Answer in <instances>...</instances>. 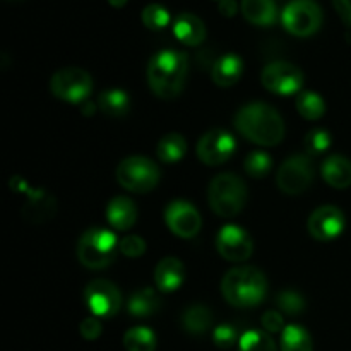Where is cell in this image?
Returning a JSON list of instances; mask_svg holds the SVG:
<instances>
[{
	"label": "cell",
	"mask_w": 351,
	"mask_h": 351,
	"mask_svg": "<svg viewBox=\"0 0 351 351\" xmlns=\"http://www.w3.org/2000/svg\"><path fill=\"white\" fill-rule=\"evenodd\" d=\"M235 127L245 139L259 146H276L285 137L280 113L266 103H249L235 115Z\"/></svg>",
	"instance_id": "obj_1"
},
{
	"label": "cell",
	"mask_w": 351,
	"mask_h": 351,
	"mask_svg": "<svg viewBox=\"0 0 351 351\" xmlns=\"http://www.w3.org/2000/svg\"><path fill=\"white\" fill-rule=\"evenodd\" d=\"M189 74V58L184 51L161 50L147 64V84L161 99L177 98Z\"/></svg>",
	"instance_id": "obj_2"
},
{
	"label": "cell",
	"mask_w": 351,
	"mask_h": 351,
	"mask_svg": "<svg viewBox=\"0 0 351 351\" xmlns=\"http://www.w3.org/2000/svg\"><path fill=\"white\" fill-rule=\"evenodd\" d=\"M267 281L257 267H233L223 276L221 293L230 305L235 307H254L264 300Z\"/></svg>",
	"instance_id": "obj_3"
},
{
	"label": "cell",
	"mask_w": 351,
	"mask_h": 351,
	"mask_svg": "<svg viewBox=\"0 0 351 351\" xmlns=\"http://www.w3.org/2000/svg\"><path fill=\"white\" fill-rule=\"evenodd\" d=\"M208 201L213 211L221 218H233L247 202V185L239 175L221 173L213 178L208 189Z\"/></svg>",
	"instance_id": "obj_4"
},
{
	"label": "cell",
	"mask_w": 351,
	"mask_h": 351,
	"mask_svg": "<svg viewBox=\"0 0 351 351\" xmlns=\"http://www.w3.org/2000/svg\"><path fill=\"white\" fill-rule=\"evenodd\" d=\"M117 237L105 228H89L77 242V259L89 269H105L115 261Z\"/></svg>",
	"instance_id": "obj_5"
},
{
	"label": "cell",
	"mask_w": 351,
	"mask_h": 351,
	"mask_svg": "<svg viewBox=\"0 0 351 351\" xmlns=\"http://www.w3.org/2000/svg\"><path fill=\"white\" fill-rule=\"evenodd\" d=\"M117 180L125 191L146 194L160 182V168L144 156H129L120 161L117 168Z\"/></svg>",
	"instance_id": "obj_6"
},
{
	"label": "cell",
	"mask_w": 351,
	"mask_h": 351,
	"mask_svg": "<svg viewBox=\"0 0 351 351\" xmlns=\"http://www.w3.org/2000/svg\"><path fill=\"white\" fill-rule=\"evenodd\" d=\"M281 19L287 31L295 36H312L322 26V10L314 0H291Z\"/></svg>",
	"instance_id": "obj_7"
},
{
	"label": "cell",
	"mask_w": 351,
	"mask_h": 351,
	"mask_svg": "<svg viewBox=\"0 0 351 351\" xmlns=\"http://www.w3.org/2000/svg\"><path fill=\"white\" fill-rule=\"evenodd\" d=\"M50 89L57 98L69 103H81L91 95L93 77L79 67L60 69L51 75Z\"/></svg>",
	"instance_id": "obj_8"
},
{
	"label": "cell",
	"mask_w": 351,
	"mask_h": 351,
	"mask_svg": "<svg viewBox=\"0 0 351 351\" xmlns=\"http://www.w3.org/2000/svg\"><path fill=\"white\" fill-rule=\"evenodd\" d=\"M314 180V167L311 158L305 154H297L285 161L276 175V184L281 192L290 195L302 194L311 187Z\"/></svg>",
	"instance_id": "obj_9"
},
{
	"label": "cell",
	"mask_w": 351,
	"mask_h": 351,
	"mask_svg": "<svg viewBox=\"0 0 351 351\" xmlns=\"http://www.w3.org/2000/svg\"><path fill=\"white\" fill-rule=\"evenodd\" d=\"M261 81L274 95H298L304 86V72L290 62H273L264 67Z\"/></svg>",
	"instance_id": "obj_10"
},
{
	"label": "cell",
	"mask_w": 351,
	"mask_h": 351,
	"mask_svg": "<svg viewBox=\"0 0 351 351\" xmlns=\"http://www.w3.org/2000/svg\"><path fill=\"white\" fill-rule=\"evenodd\" d=\"M84 300L95 317H113L122 307L119 288L106 280H95L86 287Z\"/></svg>",
	"instance_id": "obj_11"
},
{
	"label": "cell",
	"mask_w": 351,
	"mask_h": 351,
	"mask_svg": "<svg viewBox=\"0 0 351 351\" xmlns=\"http://www.w3.org/2000/svg\"><path fill=\"white\" fill-rule=\"evenodd\" d=\"M235 147L237 143L232 134L221 129H213L199 139L197 156L204 165L218 167L233 156Z\"/></svg>",
	"instance_id": "obj_12"
},
{
	"label": "cell",
	"mask_w": 351,
	"mask_h": 351,
	"mask_svg": "<svg viewBox=\"0 0 351 351\" xmlns=\"http://www.w3.org/2000/svg\"><path fill=\"white\" fill-rule=\"evenodd\" d=\"M216 249L223 259L232 263H243L254 252V242L249 233L237 225H226L216 237Z\"/></svg>",
	"instance_id": "obj_13"
},
{
	"label": "cell",
	"mask_w": 351,
	"mask_h": 351,
	"mask_svg": "<svg viewBox=\"0 0 351 351\" xmlns=\"http://www.w3.org/2000/svg\"><path fill=\"white\" fill-rule=\"evenodd\" d=\"M165 221L173 235L192 239L201 232L202 219L197 209L187 201H173L165 209Z\"/></svg>",
	"instance_id": "obj_14"
},
{
	"label": "cell",
	"mask_w": 351,
	"mask_h": 351,
	"mask_svg": "<svg viewBox=\"0 0 351 351\" xmlns=\"http://www.w3.org/2000/svg\"><path fill=\"white\" fill-rule=\"evenodd\" d=\"M345 230V215L336 206H321L308 218V232L319 242L339 237Z\"/></svg>",
	"instance_id": "obj_15"
},
{
	"label": "cell",
	"mask_w": 351,
	"mask_h": 351,
	"mask_svg": "<svg viewBox=\"0 0 351 351\" xmlns=\"http://www.w3.org/2000/svg\"><path fill=\"white\" fill-rule=\"evenodd\" d=\"M10 185L16 191H26V194L29 195V202L23 209V215L27 221L43 223L53 218V215L57 213V202L50 194H47L45 191H31L29 185H26V182L19 177H14L10 180Z\"/></svg>",
	"instance_id": "obj_16"
},
{
	"label": "cell",
	"mask_w": 351,
	"mask_h": 351,
	"mask_svg": "<svg viewBox=\"0 0 351 351\" xmlns=\"http://www.w3.org/2000/svg\"><path fill=\"white\" fill-rule=\"evenodd\" d=\"M184 264L175 257H165L158 263L156 269H154V283H156L158 290L165 291V293L178 290L184 283Z\"/></svg>",
	"instance_id": "obj_17"
},
{
	"label": "cell",
	"mask_w": 351,
	"mask_h": 351,
	"mask_svg": "<svg viewBox=\"0 0 351 351\" xmlns=\"http://www.w3.org/2000/svg\"><path fill=\"white\" fill-rule=\"evenodd\" d=\"M106 219L119 232L130 230L137 221L136 204L129 197H123V195L112 199L106 206Z\"/></svg>",
	"instance_id": "obj_18"
},
{
	"label": "cell",
	"mask_w": 351,
	"mask_h": 351,
	"mask_svg": "<svg viewBox=\"0 0 351 351\" xmlns=\"http://www.w3.org/2000/svg\"><path fill=\"white\" fill-rule=\"evenodd\" d=\"M243 74L242 58L235 53H226L215 62L211 77L219 88H232L240 81Z\"/></svg>",
	"instance_id": "obj_19"
},
{
	"label": "cell",
	"mask_w": 351,
	"mask_h": 351,
	"mask_svg": "<svg viewBox=\"0 0 351 351\" xmlns=\"http://www.w3.org/2000/svg\"><path fill=\"white\" fill-rule=\"evenodd\" d=\"M173 33L178 40L189 47H197L206 38V26L197 16L184 12L175 19Z\"/></svg>",
	"instance_id": "obj_20"
},
{
	"label": "cell",
	"mask_w": 351,
	"mask_h": 351,
	"mask_svg": "<svg viewBox=\"0 0 351 351\" xmlns=\"http://www.w3.org/2000/svg\"><path fill=\"white\" fill-rule=\"evenodd\" d=\"M326 184L335 189H346L351 185V161L341 154L329 156L321 168Z\"/></svg>",
	"instance_id": "obj_21"
},
{
	"label": "cell",
	"mask_w": 351,
	"mask_h": 351,
	"mask_svg": "<svg viewBox=\"0 0 351 351\" xmlns=\"http://www.w3.org/2000/svg\"><path fill=\"white\" fill-rule=\"evenodd\" d=\"M242 14L256 26H269L276 21V5L273 0H242Z\"/></svg>",
	"instance_id": "obj_22"
},
{
	"label": "cell",
	"mask_w": 351,
	"mask_h": 351,
	"mask_svg": "<svg viewBox=\"0 0 351 351\" xmlns=\"http://www.w3.org/2000/svg\"><path fill=\"white\" fill-rule=\"evenodd\" d=\"M98 108L105 115L113 117V119L125 117L130 110L129 95L125 91H122V89H108V91H103L98 98Z\"/></svg>",
	"instance_id": "obj_23"
},
{
	"label": "cell",
	"mask_w": 351,
	"mask_h": 351,
	"mask_svg": "<svg viewBox=\"0 0 351 351\" xmlns=\"http://www.w3.org/2000/svg\"><path fill=\"white\" fill-rule=\"evenodd\" d=\"M160 308V298L151 288H143L136 291L127 302V311L132 317H149Z\"/></svg>",
	"instance_id": "obj_24"
},
{
	"label": "cell",
	"mask_w": 351,
	"mask_h": 351,
	"mask_svg": "<svg viewBox=\"0 0 351 351\" xmlns=\"http://www.w3.org/2000/svg\"><path fill=\"white\" fill-rule=\"evenodd\" d=\"M156 153L163 163L173 165L180 161L185 156V153H187V141H185L182 134H167L158 143Z\"/></svg>",
	"instance_id": "obj_25"
},
{
	"label": "cell",
	"mask_w": 351,
	"mask_h": 351,
	"mask_svg": "<svg viewBox=\"0 0 351 351\" xmlns=\"http://www.w3.org/2000/svg\"><path fill=\"white\" fill-rule=\"evenodd\" d=\"M182 326H184V329L189 335H204L206 331H209V328H213L211 311L208 307H204V305L189 307L184 312V315H182Z\"/></svg>",
	"instance_id": "obj_26"
},
{
	"label": "cell",
	"mask_w": 351,
	"mask_h": 351,
	"mask_svg": "<svg viewBox=\"0 0 351 351\" xmlns=\"http://www.w3.org/2000/svg\"><path fill=\"white\" fill-rule=\"evenodd\" d=\"M281 351H314L311 335L302 326L291 324L281 332Z\"/></svg>",
	"instance_id": "obj_27"
},
{
	"label": "cell",
	"mask_w": 351,
	"mask_h": 351,
	"mask_svg": "<svg viewBox=\"0 0 351 351\" xmlns=\"http://www.w3.org/2000/svg\"><path fill=\"white\" fill-rule=\"evenodd\" d=\"M123 346L127 351H154L156 350V336L149 328L137 326L125 332Z\"/></svg>",
	"instance_id": "obj_28"
},
{
	"label": "cell",
	"mask_w": 351,
	"mask_h": 351,
	"mask_svg": "<svg viewBox=\"0 0 351 351\" xmlns=\"http://www.w3.org/2000/svg\"><path fill=\"white\" fill-rule=\"evenodd\" d=\"M297 105L298 113L307 120H319L326 112V103L321 98L319 93L314 91H300L297 95Z\"/></svg>",
	"instance_id": "obj_29"
},
{
	"label": "cell",
	"mask_w": 351,
	"mask_h": 351,
	"mask_svg": "<svg viewBox=\"0 0 351 351\" xmlns=\"http://www.w3.org/2000/svg\"><path fill=\"white\" fill-rule=\"evenodd\" d=\"M240 351H276L273 338L269 332L264 331H249L242 335L239 341Z\"/></svg>",
	"instance_id": "obj_30"
},
{
	"label": "cell",
	"mask_w": 351,
	"mask_h": 351,
	"mask_svg": "<svg viewBox=\"0 0 351 351\" xmlns=\"http://www.w3.org/2000/svg\"><path fill=\"white\" fill-rule=\"evenodd\" d=\"M276 304L283 314L291 315V317H297V315L304 314L305 307H307V304H305V298L295 290L280 291L276 297Z\"/></svg>",
	"instance_id": "obj_31"
},
{
	"label": "cell",
	"mask_w": 351,
	"mask_h": 351,
	"mask_svg": "<svg viewBox=\"0 0 351 351\" xmlns=\"http://www.w3.org/2000/svg\"><path fill=\"white\" fill-rule=\"evenodd\" d=\"M271 167H273V160L264 151H252L245 158V171L252 178H264L271 171Z\"/></svg>",
	"instance_id": "obj_32"
},
{
	"label": "cell",
	"mask_w": 351,
	"mask_h": 351,
	"mask_svg": "<svg viewBox=\"0 0 351 351\" xmlns=\"http://www.w3.org/2000/svg\"><path fill=\"white\" fill-rule=\"evenodd\" d=\"M143 23L147 29L160 31L168 26L170 23V14L160 3H149L143 10Z\"/></svg>",
	"instance_id": "obj_33"
},
{
	"label": "cell",
	"mask_w": 351,
	"mask_h": 351,
	"mask_svg": "<svg viewBox=\"0 0 351 351\" xmlns=\"http://www.w3.org/2000/svg\"><path fill=\"white\" fill-rule=\"evenodd\" d=\"M304 146L308 154H321L331 146V134L324 129H314L305 136Z\"/></svg>",
	"instance_id": "obj_34"
},
{
	"label": "cell",
	"mask_w": 351,
	"mask_h": 351,
	"mask_svg": "<svg viewBox=\"0 0 351 351\" xmlns=\"http://www.w3.org/2000/svg\"><path fill=\"white\" fill-rule=\"evenodd\" d=\"M119 249L123 256L136 259V257H141L146 252V242L137 235H127L120 240Z\"/></svg>",
	"instance_id": "obj_35"
},
{
	"label": "cell",
	"mask_w": 351,
	"mask_h": 351,
	"mask_svg": "<svg viewBox=\"0 0 351 351\" xmlns=\"http://www.w3.org/2000/svg\"><path fill=\"white\" fill-rule=\"evenodd\" d=\"M213 341H215V345L221 350L232 348V346L237 343L235 328L230 324L218 326V328L215 329V332H213Z\"/></svg>",
	"instance_id": "obj_36"
},
{
	"label": "cell",
	"mask_w": 351,
	"mask_h": 351,
	"mask_svg": "<svg viewBox=\"0 0 351 351\" xmlns=\"http://www.w3.org/2000/svg\"><path fill=\"white\" fill-rule=\"evenodd\" d=\"M79 331H81V336L88 341H95L101 336V322L98 321V317H88L81 322L79 326Z\"/></svg>",
	"instance_id": "obj_37"
},
{
	"label": "cell",
	"mask_w": 351,
	"mask_h": 351,
	"mask_svg": "<svg viewBox=\"0 0 351 351\" xmlns=\"http://www.w3.org/2000/svg\"><path fill=\"white\" fill-rule=\"evenodd\" d=\"M263 326L266 329V332L269 335H276V332H283L285 331V321L283 315L280 312L269 311L263 315Z\"/></svg>",
	"instance_id": "obj_38"
},
{
	"label": "cell",
	"mask_w": 351,
	"mask_h": 351,
	"mask_svg": "<svg viewBox=\"0 0 351 351\" xmlns=\"http://www.w3.org/2000/svg\"><path fill=\"white\" fill-rule=\"evenodd\" d=\"M332 5H335L343 24L346 27H351V0H332Z\"/></svg>",
	"instance_id": "obj_39"
},
{
	"label": "cell",
	"mask_w": 351,
	"mask_h": 351,
	"mask_svg": "<svg viewBox=\"0 0 351 351\" xmlns=\"http://www.w3.org/2000/svg\"><path fill=\"white\" fill-rule=\"evenodd\" d=\"M219 12L226 17L235 16V12H237L235 0H219Z\"/></svg>",
	"instance_id": "obj_40"
},
{
	"label": "cell",
	"mask_w": 351,
	"mask_h": 351,
	"mask_svg": "<svg viewBox=\"0 0 351 351\" xmlns=\"http://www.w3.org/2000/svg\"><path fill=\"white\" fill-rule=\"evenodd\" d=\"M113 7H123L127 3V0H108Z\"/></svg>",
	"instance_id": "obj_41"
},
{
	"label": "cell",
	"mask_w": 351,
	"mask_h": 351,
	"mask_svg": "<svg viewBox=\"0 0 351 351\" xmlns=\"http://www.w3.org/2000/svg\"><path fill=\"white\" fill-rule=\"evenodd\" d=\"M86 110H82V113H86V115H91L93 112H95V110H91V108H95V105H93V103H88V105L84 106Z\"/></svg>",
	"instance_id": "obj_42"
}]
</instances>
